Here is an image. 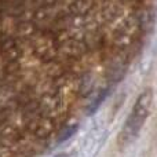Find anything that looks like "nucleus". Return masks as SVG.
Wrapping results in <instances>:
<instances>
[{
	"label": "nucleus",
	"mask_w": 157,
	"mask_h": 157,
	"mask_svg": "<svg viewBox=\"0 0 157 157\" xmlns=\"http://www.w3.org/2000/svg\"><path fill=\"white\" fill-rule=\"evenodd\" d=\"M55 157H68L66 155H58V156H55Z\"/></svg>",
	"instance_id": "2"
},
{
	"label": "nucleus",
	"mask_w": 157,
	"mask_h": 157,
	"mask_svg": "<svg viewBox=\"0 0 157 157\" xmlns=\"http://www.w3.org/2000/svg\"><path fill=\"white\" fill-rule=\"evenodd\" d=\"M152 102H153V91L150 88H146L144 92L139 94L136 98L135 103H134L131 113L128 114L127 120H125L124 125L121 128L119 138V145L120 147H127L131 145L138 135L141 134L142 128H144L145 123H146L147 117L152 110Z\"/></svg>",
	"instance_id": "1"
}]
</instances>
